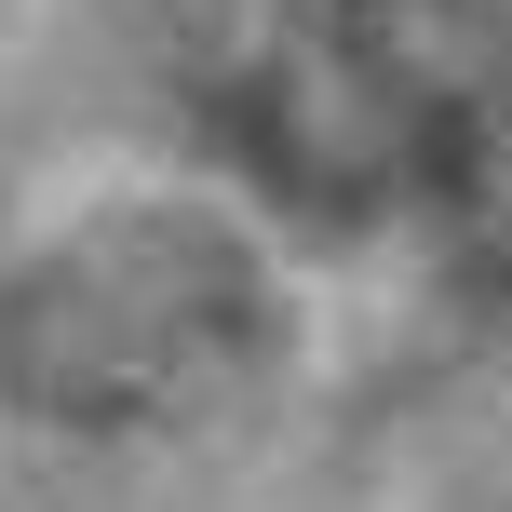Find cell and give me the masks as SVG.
<instances>
[{
  "label": "cell",
  "instance_id": "obj_1",
  "mask_svg": "<svg viewBox=\"0 0 512 512\" xmlns=\"http://www.w3.org/2000/svg\"><path fill=\"white\" fill-rule=\"evenodd\" d=\"M203 122L256 189L324 230L486 176L512 122L499 0H256V27L203 68Z\"/></svg>",
  "mask_w": 512,
  "mask_h": 512
},
{
  "label": "cell",
  "instance_id": "obj_2",
  "mask_svg": "<svg viewBox=\"0 0 512 512\" xmlns=\"http://www.w3.org/2000/svg\"><path fill=\"white\" fill-rule=\"evenodd\" d=\"M283 351V283L216 203H108L0 270V405L41 432H176Z\"/></svg>",
  "mask_w": 512,
  "mask_h": 512
}]
</instances>
